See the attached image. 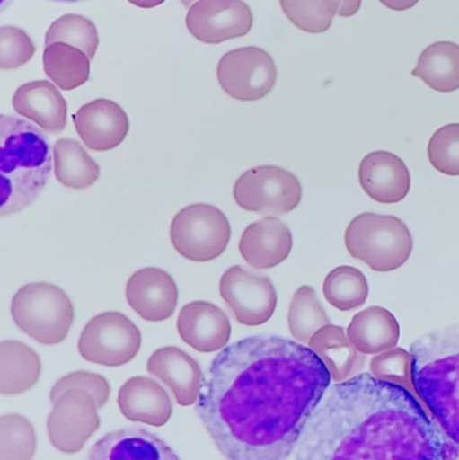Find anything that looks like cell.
Wrapping results in <instances>:
<instances>
[{"instance_id":"6da1fadb","label":"cell","mask_w":459,"mask_h":460,"mask_svg":"<svg viewBox=\"0 0 459 460\" xmlns=\"http://www.w3.org/2000/svg\"><path fill=\"white\" fill-rule=\"evenodd\" d=\"M315 351L278 335L232 343L216 356L196 412L229 460H286L331 386Z\"/></svg>"},{"instance_id":"7a4b0ae2","label":"cell","mask_w":459,"mask_h":460,"mask_svg":"<svg viewBox=\"0 0 459 460\" xmlns=\"http://www.w3.org/2000/svg\"><path fill=\"white\" fill-rule=\"evenodd\" d=\"M296 460H458L436 421L401 384L360 373L329 388Z\"/></svg>"},{"instance_id":"3957f363","label":"cell","mask_w":459,"mask_h":460,"mask_svg":"<svg viewBox=\"0 0 459 460\" xmlns=\"http://www.w3.org/2000/svg\"><path fill=\"white\" fill-rule=\"evenodd\" d=\"M411 386L459 460V323L411 343Z\"/></svg>"},{"instance_id":"277c9868","label":"cell","mask_w":459,"mask_h":460,"mask_svg":"<svg viewBox=\"0 0 459 460\" xmlns=\"http://www.w3.org/2000/svg\"><path fill=\"white\" fill-rule=\"evenodd\" d=\"M50 172V143L42 129L15 116H0V215L31 205Z\"/></svg>"},{"instance_id":"5b68a950","label":"cell","mask_w":459,"mask_h":460,"mask_svg":"<svg viewBox=\"0 0 459 460\" xmlns=\"http://www.w3.org/2000/svg\"><path fill=\"white\" fill-rule=\"evenodd\" d=\"M350 256L376 272L398 270L410 259L414 241L409 226L395 216L363 213L353 218L345 233Z\"/></svg>"},{"instance_id":"8992f818","label":"cell","mask_w":459,"mask_h":460,"mask_svg":"<svg viewBox=\"0 0 459 460\" xmlns=\"http://www.w3.org/2000/svg\"><path fill=\"white\" fill-rule=\"evenodd\" d=\"M16 326L43 345H57L67 337L75 308L59 287L32 283L22 287L11 303Z\"/></svg>"},{"instance_id":"52a82bcc","label":"cell","mask_w":459,"mask_h":460,"mask_svg":"<svg viewBox=\"0 0 459 460\" xmlns=\"http://www.w3.org/2000/svg\"><path fill=\"white\" fill-rule=\"evenodd\" d=\"M170 238L178 253L191 261L217 259L231 240L228 218L217 208L190 205L181 210L172 223Z\"/></svg>"},{"instance_id":"ba28073f","label":"cell","mask_w":459,"mask_h":460,"mask_svg":"<svg viewBox=\"0 0 459 460\" xmlns=\"http://www.w3.org/2000/svg\"><path fill=\"white\" fill-rule=\"evenodd\" d=\"M234 201L243 209L264 216H283L296 209L302 199L298 178L278 166L248 170L237 180Z\"/></svg>"},{"instance_id":"9c48e42d","label":"cell","mask_w":459,"mask_h":460,"mask_svg":"<svg viewBox=\"0 0 459 460\" xmlns=\"http://www.w3.org/2000/svg\"><path fill=\"white\" fill-rule=\"evenodd\" d=\"M140 346L139 329L126 315L115 311L91 319L78 341V351L84 359L110 367L134 359Z\"/></svg>"},{"instance_id":"30bf717a","label":"cell","mask_w":459,"mask_h":460,"mask_svg":"<svg viewBox=\"0 0 459 460\" xmlns=\"http://www.w3.org/2000/svg\"><path fill=\"white\" fill-rule=\"evenodd\" d=\"M217 78L226 94L240 102L266 97L278 78L271 54L256 46L228 51L218 62Z\"/></svg>"},{"instance_id":"8fae6325","label":"cell","mask_w":459,"mask_h":460,"mask_svg":"<svg viewBox=\"0 0 459 460\" xmlns=\"http://www.w3.org/2000/svg\"><path fill=\"white\" fill-rule=\"evenodd\" d=\"M99 405L89 392L70 389L53 402L48 418L51 445L65 454L78 453L99 429Z\"/></svg>"},{"instance_id":"7c38bea8","label":"cell","mask_w":459,"mask_h":460,"mask_svg":"<svg viewBox=\"0 0 459 460\" xmlns=\"http://www.w3.org/2000/svg\"><path fill=\"white\" fill-rule=\"evenodd\" d=\"M220 294L234 319L245 326L266 323L277 308L278 296L272 281L239 265L224 273Z\"/></svg>"},{"instance_id":"4fadbf2b","label":"cell","mask_w":459,"mask_h":460,"mask_svg":"<svg viewBox=\"0 0 459 460\" xmlns=\"http://www.w3.org/2000/svg\"><path fill=\"white\" fill-rule=\"evenodd\" d=\"M252 24V11L243 0H199L189 8L186 16L189 31L204 43L244 37Z\"/></svg>"},{"instance_id":"5bb4252c","label":"cell","mask_w":459,"mask_h":460,"mask_svg":"<svg viewBox=\"0 0 459 460\" xmlns=\"http://www.w3.org/2000/svg\"><path fill=\"white\" fill-rule=\"evenodd\" d=\"M126 295L132 310L146 321H164L177 307V284L159 268H143L135 272L127 283Z\"/></svg>"},{"instance_id":"9a60e30c","label":"cell","mask_w":459,"mask_h":460,"mask_svg":"<svg viewBox=\"0 0 459 460\" xmlns=\"http://www.w3.org/2000/svg\"><path fill=\"white\" fill-rule=\"evenodd\" d=\"M73 123L86 147L96 151L118 147L129 129L123 108L107 99L94 100L81 107L73 115Z\"/></svg>"},{"instance_id":"2e32d148","label":"cell","mask_w":459,"mask_h":460,"mask_svg":"<svg viewBox=\"0 0 459 460\" xmlns=\"http://www.w3.org/2000/svg\"><path fill=\"white\" fill-rule=\"evenodd\" d=\"M358 181L364 191L380 204L403 201L411 188L409 167L388 151L368 154L358 167Z\"/></svg>"},{"instance_id":"e0dca14e","label":"cell","mask_w":459,"mask_h":460,"mask_svg":"<svg viewBox=\"0 0 459 460\" xmlns=\"http://www.w3.org/2000/svg\"><path fill=\"white\" fill-rule=\"evenodd\" d=\"M231 332L228 316L212 303H189L183 305L178 316V332L183 342L201 353L225 349Z\"/></svg>"},{"instance_id":"ac0fdd59","label":"cell","mask_w":459,"mask_h":460,"mask_svg":"<svg viewBox=\"0 0 459 460\" xmlns=\"http://www.w3.org/2000/svg\"><path fill=\"white\" fill-rule=\"evenodd\" d=\"M86 460H181L158 435L143 429H116L97 440Z\"/></svg>"},{"instance_id":"d6986e66","label":"cell","mask_w":459,"mask_h":460,"mask_svg":"<svg viewBox=\"0 0 459 460\" xmlns=\"http://www.w3.org/2000/svg\"><path fill=\"white\" fill-rule=\"evenodd\" d=\"M147 370L169 386L182 407L193 405L199 400L204 375L199 362L181 349H158L148 358Z\"/></svg>"},{"instance_id":"ffe728a7","label":"cell","mask_w":459,"mask_h":460,"mask_svg":"<svg viewBox=\"0 0 459 460\" xmlns=\"http://www.w3.org/2000/svg\"><path fill=\"white\" fill-rule=\"evenodd\" d=\"M240 253L256 270H269L285 261L293 249V234L275 217L251 224L240 240Z\"/></svg>"},{"instance_id":"44dd1931","label":"cell","mask_w":459,"mask_h":460,"mask_svg":"<svg viewBox=\"0 0 459 460\" xmlns=\"http://www.w3.org/2000/svg\"><path fill=\"white\" fill-rule=\"evenodd\" d=\"M13 107L16 113L50 134H59L66 127V102L56 84L49 81H32L19 86Z\"/></svg>"},{"instance_id":"7402d4cb","label":"cell","mask_w":459,"mask_h":460,"mask_svg":"<svg viewBox=\"0 0 459 460\" xmlns=\"http://www.w3.org/2000/svg\"><path fill=\"white\" fill-rule=\"evenodd\" d=\"M118 405L124 418L148 426H164L172 415L169 394L148 377L129 378L119 391Z\"/></svg>"},{"instance_id":"603a6c76","label":"cell","mask_w":459,"mask_h":460,"mask_svg":"<svg viewBox=\"0 0 459 460\" xmlns=\"http://www.w3.org/2000/svg\"><path fill=\"white\" fill-rule=\"evenodd\" d=\"M309 348L325 362L331 380L336 383H342L360 375L366 367V354L360 353L353 346L341 326L331 323L322 327L310 340Z\"/></svg>"},{"instance_id":"cb8c5ba5","label":"cell","mask_w":459,"mask_h":460,"mask_svg":"<svg viewBox=\"0 0 459 460\" xmlns=\"http://www.w3.org/2000/svg\"><path fill=\"white\" fill-rule=\"evenodd\" d=\"M347 334L353 346L366 356L396 348L401 327L391 311L375 305L353 316Z\"/></svg>"},{"instance_id":"d4e9b609","label":"cell","mask_w":459,"mask_h":460,"mask_svg":"<svg viewBox=\"0 0 459 460\" xmlns=\"http://www.w3.org/2000/svg\"><path fill=\"white\" fill-rule=\"evenodd\" d=\"M40 376L38 354L18 341L0 343V392L3 394H21L37 384Z\"/></svg>"},{"instance_id":"484cf974","label":"cell","mask_w":459,"mask_h":460,"mask_svg":"<svg viewBox=\"0 0 459 460\" xmlns=\"http://www.w3.org/2000/svg\"><path fill=\"white\" fill-rule=\"evenodd\" d=\"M414 77L425 81L426 85L442 93L459 89V46L455 42L433 43L420 54L418 66L412 70Z\"/></svg>"},{"instance_id":"4316f807","label":"cell","mask_w":459,"mask_h":460,"mask_svg":"<svg viewBox=\"0 0 459 460\" xmlns=\"http://www.w3.org/2000/svg\"><path fill=\"white\" fill-rule=\"evenodd\" d=\"M42 62L46 75L62 91H72L89 80L91 59L75 46L66 43L46 46Z\"/></svg>"},{"instance_id":"83f0119b","label":"cell","mask_w":459,"mask_h":460,"mask_svg":"<svg viewBox=\"0 0 459 460\" xmlns=\"http://www.w3.org/2000/svg\"><path fill=\"white\" fill-rule=\"evenodd\" d=\"M57 180L70 189H86L99 180L100 167L80 143L61 139L54 145Z\"/></svg>"},{"instance_id":"f1b7e54d","label":"cell","mask_w":459,"mask_h":460,"mask_svg":"<svg viewBox=\"0 0 459 460\" xmlns=\"http://www.w3.org/2000/svg\"><path fill=\"white\" fill-rule=\"evenodd\" d=\"M331 324L325 308L321 305L314 288L309 286L301 287L294 294L288 311V327L291 335L299 343H307L314 337L315 332Z\"/></svg>"},{"instance_id":"f546056e","label":"cell","mask_w":459,"mask_h":460,"mask_svg":"<svg viewBox=\"0 0 459 460\" xmlns=\"http://www.w3.org/2000/svg\"><path fill=\"white\" fill-rule=\"evenodd\" d=\"M323 295L337 310H356L368 299V281L357 268L344 265L326 276Z\"/></svg>"},{"instance_id":"4dcf8cb0","label":"cell","mask_w":459,"mask_h":460,"mask_svg":"<svg viewBox=\"0 0 459 460\" xmlns=\"http://www.w3.org/2000/svg\"><path fill=\"white\" fill-rule=\"evenodd\" d=\"M280 7L294 26L310 34H320L331 29L341 0H280Z\"/></svg>"},{"instance_id":"1f68e13d","label":"cell","mask_w":459,"mask_h":460,"mask_svg":"<svg viewBox=\"0 0 459 460\" xmlns=\"http://www.w3.org/2000/svg\"><path fill=\"white\" fill-rule=\"evenodd\" d=\"M66 43L75 46L93 59L99 48V31L96 24L85 16L66 13L57 19L46 32L45 45Z\"/></svg>"},{"instance_id":"d6a6232c","label":"cell","mask_w":459,"mask_h":460,"mask_svg":"<svg viewBox=\"0 0 459 460\" xmlns=\"http://www.w3.org/2000/svg\"><path fill=\"white\" fill-rule=\"evenodd\" d=\"M37 448L34 427L24 416L0 419V460H31Z\"/></svg>"},{"instance_id":"836d02e7","label":"cell","mask_w":459,"mask_h":460,"mask_svg":"<svg viewBox=\"0 0 459 460\" xmlns=\"http://www.w3.org/2000/svg\"><path fill=\"white\" fill-rule=\"evenodd\" d=\"M428 154L434 169L450 177H459V124L439 128L428 142Z\"/></svg>"},{"instance_id":"e575fe53","label":"cell","mask_w":459,"mask_h":460,"mask_svg":"<svg viewBox=\"0 0 459 460\" xmlns=\"http://www.w3.org/2000/svg\"><path fill=\"white\" fill-rule=\"evenodd\" d=\"M35 45L24 30L0 27V67L3 70L23 66L34 57Z\"/></svg>"},{"instance_id":"d590c367","label":"cell","mask_w":459,"mask_h":460,"mask_svg":"<svg viewBox=\"0 0 459 460\" xmlns=\"http://www.w3.org/2000/svg\"><path fill=\"white\" fill-rule=\"evenodd\" d=\"M371 372L380 380L411 384V354L401 348L377 354L372 358Z\"/></svg>"},{"instance_id":"8d00e7d4","label":"cell","mask_w":459,"mask_h":460,"mask_svg":"<svg viewBox=\"0 0 459 460\" xmlns=\"http://www.w3.org/2000/svg\"><path fill=\"white\" fill-rule=\"evenodd\" d=\"M70 389H84L96 400L99 408L104 407L110 399V386L102 376L89 372H75L65 376L54 384L50 391L51 402H56L61 394Z\"/></svg>"},{"instance_id":"74e56055","label":"cell","mask_w":459,"mask_h":460,"mask_svg":"<svg viewBox=\"0 0 459 460\" xmlns=\"http://www.w3.org/2000/svg\"><path fill=\"white\" fill-rule=\"evenodd\" d=\"M363 0H341V7H340L339 15L342 18H349L358 13Z\"/></svg>"},{"instance_id":"f35d334b","label":"cell","mask_w":459,"mask_h":460,"mask_svg":"<svg viewBox=\"0 0 459 460\" xmlns=\"http://www.w3.org/2000/svg\"><path fill=\"white\" fill-rule=\"evenodd\" d=\"M383 5L393 11H406L414 7L419 0H379Z\"/></svg>"},{"instance_id":"ab89813d","label":"cell","mask_w":459,"mask_h":460,"mask_svg":"<svg viewBox=\"0 0 459 460\" xmlns=\"http://www.w3.org/2000/svg\"><path fill=\"white\" fill-rule=\"evenodd\" d=\"M132 4L137 5V7L140 8H153L158 7L162 3L166 2V0H128Z\"/></svg>"},{"instance_id":"60d3db41","label":"cell","mask_w":459,"mask_h":460,"mask_svg":"<svg viewBox=\"0 0 459 460\" xmlns=\"http://www.w3.org/2000/svg\"><path fill=\"white\" fill-rule=\"evenodd\" d=\"M180 2L182 3V4L185 5V7L190 8L191 5H193L194 3L199 2V0H180Z\"/></svg>"},{"instance_id":"b9f144b4","label":"cell","mask_w":459,"mask_h":460,"mask_svg":"<svg viewBox=\"0 0 459 460\" xmlns=\"http://www.w3.org/2000/svg\"><path fill=\"white\" fill-rule=\"evenodd\" d=\"M50 2H58V3H77V2H83V0H50Z\"/></svg>"},{"instance_id":"7bdbcfd3","label":"cell","mask_w":459,"mask_h":460,"mask_svg":"<svg viewBox=\"0 0 459 460\" xmlns=\"http://www.w3.org/2000/svg\"><path fill=\"white\" fill-rule=\"evenodd\" d=\"M0 2H2V11H4L13 0H0Z\"/></svg>"}]
</instances>
